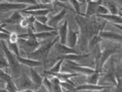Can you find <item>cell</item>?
<instances>
[{"mask_svg":"<svg viewBox=\"0 0 122 92\" xmlns=\"http://www.w3.org/2000/svg\"><path fill=\"white\" fill-rule=\"evenodd\" d=\"M92 55V53H87V54H68V55H62L61 56L58 58H61L64 59V61H77L80 60L88 58L89 56Z\"/></svg>","mask_w":122,"mask_h":92,"instance_id":"e0dca14e","label":"cell"},{"mask_svg":"<svg viewBox=\"0 0 122 92\" xmlns=\"http://www.w3.org/2000/svg\"><path fill=\"white\" fill-rule=\"evenodd\" d=\"M7 42V46L10 51H11L14 55L18 56L20 55V52H19V45L18 44V42H15V43H12V42H9L8 41H6Z\"/></svg>","mask_w":122,"mask_h":92,"instance_id":"83f0119b","label":"cell"},{"mask_svg":"<svg viewBox=\"0 0 122 92\" xmlns=\"http://www.w3.org/2000/svg\"><path fill=\"white\" fill-rule=\"evenodd\" d=\"M34 35L38 40H45L51 36H57L58 31L57 30L51 31H42V32H34Z\"/></svg>","mask_w":122,"mask_h":92,"instance_id":"603a6c76","label":"cell"},{"mask_svg":"<svg viewBox=\"0 0 122 92\" xmlns=\"http://www.w3.org/2000/svg\"><path fill=\"white\" fill-rule=\"evenodd\" d=\"M102 41H103V39L100 37L99 32L97 34H95L88 41V47L90 50H92L95 45H97V44H100Z\"/></svg>","mask_w":122,"mask_h":92,"instance_id":"d4e9b609","label":"cell"},{"mask_svg":"<svg viewBox=\"0 0 122 92\" xmlns=\"http://www.w3.org/2000/svg\"><path fill=\"white\" fill-rule=\"evenodd\" d=\"M5 26H6V24H5V23H0V32H5V33L9 34L10 33L9 31L4 29Z\"/></svg>","mask_w":122,"mask_h":92,"instance_id":"ab89813d","label":"cell"},{"mask_svg":"<svg viewBox=\"0 0 122 92\" xmlns=\"http://www.w3.org/2000/svg\"><path fill=\"white\" fill-rule=\"evenodd\" d=\"M44 75H48V76H55L57 77L58 78H59L61 81H65L70 82L71 81L70 79L72 77H77L80 75V74L78 73H70V72H51L48 71H45Z\"/></svg>","mask_w":122,"mask_h":92,"instance_id":"9c48e42d","label":"cell"},{"mask_svg":"<svg viewBox=\"0 0 122 92\" xmlns=\"http://www.w3.org/2000/svg\"><path fill=\"white\" fill-rule=\"evenodd\" d=\"M42 84H43V86L45 88H46V90L48 91H51V89H52V83L51 82L50 79L48 78L47 76H45L43 77Z\"/></svg>","mask_w":122,"mask_h":92,"instance_id":"d6a6232c","label":"cell"},{"mask_svg":"<svg viewBox=\"0 0 122 92\" xmlns=\"http://www.w3.org/2000/svg\"><path fill=\"white\" fill-rule=\"evenodd\" d=\"M78 1L81 3V4H85V3H86V0H78Z\"/></svg>","mask_w":122,"mask_h":92,"instance_id":"b9f144b4","label":"cell"},{"mask_svg":"<svg viewBox=\"0 0 122 92\" xmlns=\"http://www.w3.org/2000/svg\"><path fill=\"white\" fill-rule=\"evenodd\" d=\"M0 80L2 81V82H7V81L12 80V77L5 72L3 69H0Z\"/></svg>","mask_w":122,"mask_h":92,"instance_id":"1f68e13d","label":"cell"},{"mask_svg":"<svg viewBox=\"0 0 122 92\" xmlns=\"http://www.w3.org/2000/svg\"><path fill=\"white\" fill-rule=\"evenodd\" d=\"M57 30V28L49 26L48 24H43L37 20L34 22V32H42V31H51Z\"/></svg>","mask_w":122,"mask_h":92,"instance_id":"7402d4cb","label":"cell"},{"mask_svg":"<svg viewBox=\"0 0 122 92\" xmlns=\"http://www.w3.org/2000/svg\"><path fill=\"white\" fill-rule=\"evenodd\" d=\"M9 68V63L7 61V59L5 55H0V69H4Z\"/></svg>","mask_w":122,"mask_h":92,"instance_id":"836d02e7","label":"cell"},{"mask_svg":"<svg viewBox=\"0 0 122 92\" xmlns=\"http://www.w3.org/2000/svg\"><path fill=\"white\" fill-rule=\"evenodd\" d=\"M60 85L61 86L62 89H65L68 91H76L75 90L76 85L72 81L68 82V81H61Z\"/></svg>","mask_w":122,"mask_h":92,"instance_id":"484cf974","label":"cell"},{"mask_svg":"<svg viewBox=\"0 0 122 92\" xmlns=\"http://www.w3.org/2000/svg\"><path fill=\"white\" fill-rule=\"evenodd\" d=\"M9 34L5 33V32H0V40L8 41L9 40Z\"/></svg>","mask_w":122,"mask_h":92,"instance_id":"f35d334b","label":"cell"},{"mask_svg":"<svg viewBox=\"0 0 122 92\" xmlns=\"http://www.w3.org/2000/svg\"><path fill=\"white\" fill-rule=\"evenodd\" d=\"M5 84H6V85H5L6 91H9V92H17V91H19L18 87H17V86L15 85V84L12 81V80L7 81V82H5Z\"/></svg>","mask_w":122,"mask_h":92,"instance_id":"4dcf8cb0","label":"cell"},{"mask_svg":"<svg viewBox=\"0 0 122 92\" xmlns=\"http://www.w3.org/2000/svg\"><path fill=\"white\" fill-rule=\"evenodd\" d=\"M58 40H59V37L58 35H57L55 38H54L51 41L48 42L46 44H44L41 46H40V47H38L32 51L28 53L27 54L28 58L37 60V61H40L41 62H43L44 64L45 61L47 60L48 55H49L51 48H53L54 45Z\"/></svg>","mask_w":122,"mask_h":92,"instance_id":"7a4b0ae2","label":"cell"},{"mask_svg":"<svg viewBox=\"0 0 122 92\" xmlns=\"http://www.w3.org/2000/svg\"><path fill=\"white\" fill-rule=\"evenodd\" d=\"M58 1L59 2H63V3H65V2H68V0H58Z\"/></svg>","mask_w":122,"mask_h":92,"instance_id":"7bdbcfd3","label":"cell"},{"mask_svg":"<svg viewBox=\"0 0 122 92\" xmlns=\"http://www.w3.org/2000/svg\"><path fill=\"white\" fill-rule=\"evenodd\" d=\"M36 20H37L38 22H39L43 24H47L48 21V17L47 15H40V16H36Z\"/></svg>","mask_w":122,"mask_h":92,"instance_id":"74e56055","label":"cell"},{"mask_svg":"<svg viewBox=\"0 0 122 92\" xmlns=\"http://www.w3.org/2000/svg\"><path fill=\"white\" fill-rule=\"evenodd\" d=\"M39 2L41 3H44V4H49V3H51V0H39Z\"/></svg>","mask_w":122,"mask_h":92,"instance_id":"60d3db41","label":"cell"},{"mask_svg":"<svg viewBox=\"0 0 122 92\" xmlns=\"http://www.w3.org/2000/svg\"><path fill=\"white\" fill-rule=\"evenodd\" d=\"M100 76H101V71L98 69H96L92 74L88 75L86 77V83L88 84H98V81L100 79Z\"/></svg>","mask_w":122,"mask_h":92,"instance_id":"cb8c5ba5","label":"cell"},{"mask_svg":"<svg viewBox=\"0 0 122 92\" xmlns=\"http://www.w3.org/2000/svg\"><path fill=\"white\" fill-rule=\"evenodd\" d=\"M68 2L71 5V6L74 9L75 12L78 14V15H81V3L78 0H68Z\"/></svg>","mask_w":122,"mask_h":92,"instance_id":"f546056e","label":"cell"},{"mask_svg":"<svg viewBox=\"0 0 122 92\" xmlns=\"http://www.w3.org/2000/svg\"><path fill=\"white\" fill-rule=\"evenodd\" d=\"M29 74H30V79L33 83V85L38 88L40 87L42 84L43 77H41L39 73H38L34 68H29Z\"/></svg>","mask_w":122,"mask_h":92,"instance_id":"ffe728a7","label":"cell"},{"mask_svg":"<svg viewBox=\"0 0 122 92\" xmlns=\"http://www.w3.org/2000/svg\"><path fill=\"white\" fill-rule=\"evenodd\" d=\"M58 58V60L57 61V62L55 63L51 68H49L47 71H48V72H61L62 64H63V62H64V59H62L61 58Z\"/></svg>","mask_w":122,"mask_h":92,"instance_id":"f1b7e54d","label":"cell"},{"mask_svg":"<svg viewBox=\"0 0 122 92\" xmlns=\"http://www.w3.org/2000/svg\"><path fill=\"white\" fill-rule=\"evenodd\" d=\"M53 47L55 48V51L57 53H58V54L68 55V54H73V53H74V54L78 53L77 50L75 49V48H71L65 44H61L58 41L54 45Z\"/></svg>","mask_w":122,"mask_h":92,"instance_id":"7c38bea8","label":"cell"},{"mask_svg":"<svg viewBox=\"0 0 122 92\" xmlns=\"http://www.w3.org/2000/svg\"><path fill=\"white\" fill-rule=\"evenodd\" d=\"M108 10L105 5H102V0H95V1L87 2V8L85 14H81V15H85L89 18L92 15L97 14H107Z\"/></svg>","mask_w":122,"mask_h":92,"instance_id":"277c9868","label":"cell"},{"mask_svg":"<svg viewBox=\"0 0 122 92\" xmlns=\"http://www.w3.org/2000/svg\"><path fill=\"white\" fill-rule=\"evenodd\" d=\"M1 45L2 51L4 52L5 57L7 59V61L9 63V67L12 70V77L14 78H18L21 74V66L20 63L16 58V55H15L13 53L9 50L8 46H7L6 41L1 40Z\"/></svg>","mask_w":122,"mask_h":92,"instance_id":"3957f363","label":"cell"},{"mask_svg":"<svg viewBox=\"0 0 122 92\" xmlns=\"http://www.w3.org/2000/svg\"><path fill=\"white\" fill-rule=\"evenodd\" d=\"M16 58L21 65H23L26 67H29V68L40 67L43 65V62H41L40 61H37V60L29 58H24V57H22L21 55L16 56Z\"/></svg>","mask_w":122,"mask_h":92,"instance_id":"9a60e30c","label":"cell"},{"mask_svg":"<svg viewBox=\"0 0 122 92\" xmlns=\"http://www.w3.org/2000/svg\"><path fill=\"white\" fill-rule=\"evenodd\" d=\"M116 52H117L116 49H112V48L111 49L107 48V49H104V50L102 51L98 64H97V65L95 67V68L98 69L99 71H102V68L104 65V64L106 63V61L108 60V58L111 57V55H114V53H116Z\"/></svg>","mask_w":122,"mask_h":92,"instance_id":"30bf717a","label":"cell"},{"mask_svg":"<svg viewBox=\"0 0 122 92\" xmlns=\"http://www.w3.org/2000/svg\"><path fill=\"white\" fill-rule=\"evenodd\" d=\"M19 26L22 27V28H24V29H27V28H29V15H26L25 17L24 16L23 19L21 20V22L19 23Z\"/></svg>","mask_w":122,"mask_h":92,"instance_id":"e575fe53","label":"cell"},{"mask_svg":"<svg viewBox=\"0 0 122 92\" xmlns=\"http://www.w3.org/2000/svg\"><path fill=\"white\" fill-rule=\"evenodd\" d=\"M106 8L108 10L110 14H113V15H118V9L117 5L113 2H106Z\"/></svg>","mask_w":122,"mask_h":92,"instance_id":"4316f807","label":"cell"},{"mask_svg":"<svg viewBox=\"0 0 122 92\" xmlns=\"http://www.w3.org/2000/svg\"><path fill=\"white\" fill-rule=\"evenodd\" d=\"M22 13L26 15H32L34 17L40 15H48L51 12H53V9H35V10H20Z\"/></svg>","mask_w":122,"mask_h":92,"instance_id":"44dd1931","label":"cell"},{"mask_svg":"<svg viewBox=\"0 0 122 92\" xmlns=\"http://www.w3.org/2000/svg\"><path fill=\"white\" fill-rule=\"evenodd\" d=\"M75 19L80 28L79 31L81 34V40H87V42L89 41V39L94 35L98 33L101 30H102L106 24V22H104L101 26H99L98 24L92 22V21H89L85 18L81 17V15L76 17Z\"/></svg>","mask_w":122,"mask_h":92,"instance_id":"6da1fadb","label":"cell"},{"mask_svg":"<svg viewBox=\"0 0 122 92\" xmlns=\"http://www.w3.org/2000/svg\"><path fill=\"white\" fill-rule=\"evenodd\" d=\"M66 61L67 64H66L65 65H64L63 67L61 66V70L68 68V70L74 71L75 73L83 74V75H85L86 76H88V75H91V74H92L95 71V69L89 68V67L80 65L79 64L76 63L75 61Z\"/></svg>","mask_w":122,"mask_h":92,"instance_id":"5b68a950","label":"cell"},{"mask_svg":"<svg viewBox=\"0 0 122 92\" xmlns=\"http://www.w3.org/2000/svg\"><path fill=\"white\" fill-rule=\"evenodd\" d=\"M13 2L17 3H22V4H25L28 5H34L39 2L38 0H13Z\"/></svg>","mask_w":122,"mask_h":92,"instance_id":"d590c367","label":"cell"},{"mask_svg":"<svg viewBox=\"0 0 122 92\" xmlns=\"http://www.w3.org/2000/svg\"><path fill=\"white\" fill-rule=\"evenodd\" d=\"M19 78V86L17 87L19 88H20L19 91H22V90H25V89H29V88H30L31 87H32L33 85V83L32 82V81H31L30 77H28L26 75H24V74H22V75H19V77H18Z\"/></svg>","mask_w":122,"mask_h":92,"instance_id":"ac0fdd59","label":"cell"},{"mask_svg":"<svg viewBox=\"0 0 122 92\" xmlns=\"http://www.w3.org/2000/svg\"><path fill=\"white\" fill-rule=\"evenodd\" d=\"M29 6L28 5L22 3H17L14 2H0V13L8 12L10 11H15V10L25 9Z\"/></svg>","mask_w":122,"mask_h":92,"instance_id":"8992f818","label":"cell"},{"mask_svg":"<svg viewBox=\"0 0 122 92\" xmlns=\"http://www.w3.org/2000/svg\"><path fill=\"white\" fill-rule=\"evenodd\" d=\"M24 15L20 12V10H15L11 15L5 19H3L1 23L9 24V25H19L21 20L23 19Z\"/></svg>","mask_w":122,"mask_h":92,"instance_id":"5bb4252c","label":"cell"},{"mask_svg":"<svg viewBox=\"0 0 122 92\" xmlns=\"http://www.w3.org/2000/svg\"><path fill=\"white\" fill-rule=\"evenodd\" d=\"M0 23H1V21H0Z\"/></svg>","mask_w":122,"mask_h":92,"instance_id":"ee69618b","label":"cell"},{"mask_svg":"<svg viewBox=\"0 0 122 92\" xmlns=\"http://www.w3.org/2000/svg\"><path fill=\"white\" fill-rule=\"evenodd\" d=\"M111 86H104V85H98V84H85L81 85L76 86V91H103L105 89L111 88Z\"/></svg>","mask_w":122,"mask_h":92,"instance_id":"ba28073f","label":"cell"},{"mask_svg":"<svg viewBox=\"0 0 122 92\" xmlns=\"http://www.w3.org/2000/svg\"><path fill=\"white\" fill-rule=\"evenodd\" d=\"M68 12V9L67 8H62L60 12H58L57 14H55L54 15H51V17L48 18V25L49 26L56 28L58 25L60 23V22L64 19V18L67 15Z\"/></svg>","mask_w":122,"mask_h":92,"instance_id":"52a82bcc","label":"cell"},{"mask_svg":"<svg viewBox=\"0 0 122 92\" xmlns=\"http://www.w3.org/2000/svg\"><path fill=\"white\" fill-rule=\"evenodd\" d=\"M97 17H100L104 19L105 22H109L110 23H117L121 24L122 23V18L120 15H113V14H97Z\"/></svg>","mask_w":122,"mask_h":92,"instance_id":"d6986e66","label":"cell"},{"mask_svg":"<svg viewBox=\"0 0 122 92\" xmlns=\"http://www.w3.org/2000/svg\"><path fill=\"white\" fill-rule=\"evenodd\" d=\"M68 31V22L67 20L64 21V23L61 24L57 29L58 31V35L59 37L58 41L61 44H65L66 45V37H67Z\"/></svg>","mask_w":122,"mask_h":92,"instance_id":"2e32d148","label":"cell"},{"mask_svg":"<svg viewBox=\"0 0 122 92\" xmlns=\"http://www.w3.org/2000/svg\"><path fill=\"white\" fill-rule=\"evenodd\" d=\"M100 37L103 40H108L111 41H115L121 43L122 40V36L121 33H116L110 31H104L103 29L99 31Z\"/></svg>","mask_w":122,"mask_h":92,"instance_id":"8fae6325","label":"cell"},{"mask_svg":"<svg viewBox=\"0 0 122 92\" xmlns=\"http://www.w3.org/2000/svg\"><path fill=\"white\" fill-rule=\"evenodd\" d=\"M19 39V34L18 33H16V32H10L8 41L12 42V43H15V42H18Z\"/></svg>","mask_w":122,"mask_h":92,"instance_id":"8d00e7d4","label":"cell"},{"mask_svg":"<svg viewBox=\"0 0 122 92\" xmlns=\"http://www.w3.org/2000/svg\"><path fill=\"white\" fill-rule=\"evenodd\" d=\"M78 31H75L71 27H68L66 37V45L71 48H75L78 42Z\"/></svg>","mask_w":122,"mask_h":92,"instance_id":"4fadbf2b","label":"cell"}]
</instances>
